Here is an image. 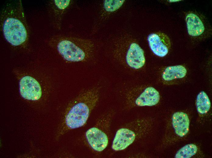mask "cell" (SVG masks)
<instances>
[{
  "label": "cell",
  "instance_id": "cell-1",
  "mask_svg": "<svg viewBox=\"0 0 212 158\" xmlns=\"http://www.w3.org/2000/svg\"><path fill=\"white\" fill-rule=\"evenodd\" d=\"M98 95V89L94 88L83 91L74 98L65 116V122L68 129L78 128L86 124L96 105Z\"/></svg>",
  "mask_w": 212,
  "mask_h": 158
},
{
  "label": "cell",
  "instance_id": "cell-2",
  "mask_svg": "<svg viewBox=\"0 0 212 158\" xmlns=\"http://www.w3.org/2000/svg\"><path fill=\"white\" fill-rule=\"evenodd\" d=\"M57 49L65 60L72 62H82L90 57L93 45L90 40L74 37L61 40L57 44Z\"/></svg>",
  "mask_w": 212,
  "mask_h": 158
},
{
  "label": "cell",
  "instance_id": "cell-3",
  "mask_svg": "<svg viewBox=\"0 0 212 158\" xmlns=\"http://www.w3.org/2000/svg\"><path fill=\"white\" fill-rule=\"evenodd\" d=\"M146 121L137 119L118 129L112 142V149L118 151L125 149L140 137L148 127Z\"/></svg>",
  "mask_w": 212,
  "mask_h": 158
},
{
  "label": "cell",
  "instance_id": "cell-4",
  "mask_svg": "<svg viewBox=\"0 0 212 158\" xmlns=\"http://www.w3.org/2000/svg\"><path fill=\"white\" fill-rule=\"evenodd\" d=\"M3 32L6 40L13 46L19 45L26 40L27 34L22 23L18 19L9 18L4 22Z\"/></svg>",
  "mask_w": 212,
  "mask_h": 158
},
{
  "label": "cell",
  "instance_id": "cell-5",
  "mask_svg": "<svg viewBox=\"0 0 212 158\" xmlns=\"http://www.w3.org/2000/svg\"><path fill=\"white\" fill-rule=\"evenodd\" d=\"M19 91L24 98L32 101L39 99L42 91L41 86L38 81L34 78L25 76L20 80Z\"/></svg>",
  "mask_w": 212,
  "mask_h": 158
},
{
  "label": "cell",
  "instance_id": "cell-6",
  "mask_svg": "<svg viewBox=\"0 0 212 158\" xmlns=\"http://www.w3.org/2000/svg\"><path fill=\"white\" fill-rule=\"evenodd\" d=\"M147 40L150 49L155 55L163 57L168 54L171 42L166 35L161 33H151L148 35Z\"/></svg>",
  "mask_w": 212,
  "mask_h": 158
},
{
  "label": "cell",
  "instance_id": "cell-7",
  "mask_svg": "<svg viewBox=\"0 0 212 158\" xmlns=\"http://www.w3.org/2000/svg\"><path fill=\"white\" fill-rule=\"evenodd\" d=\"M85 136L90 147L94 150L100 152L107 146L108 138L107 135L99 128L93 127L86 132Z\"/></svg>",
  "mask_w": 212,
  "mask_h": 158
},
{
  "label": "cell",
  "instance_id": "cell-8",
  "mask_svg": "<svg viewBox=\"0 0 212 158\" xmlns=\"http://www.w3.org/2000/svg\"><path fill=\"white\" fill-rule=\"evenodd\" d=\"M126 60L129 66L134 69L141 68L145 64L144 51L137 44L131 43L127 51Z\"/></svg>",
  "mask_w": 212,
  "mask_h": 158
},
{
  "label": "cell",
  "instance_id": "cell-9",
  "mask_svg": "<svg viewBox=\"0 0 212 158\" xmlns=\"http://www.w3.org/2000/svg\"><path fill=\"white\" fill-rule=\"evenodd\" d=\"M160 95L158 91L153 87L146 88L136 98L134 103L140 106H152L159 102Z\"/></svg>",
  "mask_w": 212,
  "mask_h": 158
},
{
  "label": "cell",
  "instance_id": "cell-10",
  "mask_svg": "<svg viewBox=\"0 0 212 158\" xmlns=\"http://www.w3.org/2000/svg\"><path fill=\"white\" fill-rule=\"evenodd\" d=\"M172 123L176 134L183 137L189 130V120L188 115L182 112L175 113L172 117Z\"/></svg>",
  "mask_w": 212,
  "mask_h": 158
},
{
  "label": "cell",
  "instance_id": "cell-11",
  "mask_svg": "<svg viewBox=\"0 0 212 158\" xmlns=\"http://www.w3.org/2000/svg\"><path fill=\"white\" fill-rule=\"evenodd\" d=\"M187 31L191 36H196L200 35L203 32L204 27L203 22L195 14L190 13L186 18Z\"/></svg>",
  "mask_w": 212,
  "mask_h": 158
},
{
  "label": "cell",
  "instance_id": "cell-12",
  "mask_svg": "<svg viewBox=\"0 0 212 158\" xmlns=\"http://www.w3.org/2000/svg\"><path fill=\"white\" fill-rule=\"evenodd\" d=\"M187 71L186 68L182 65L169 66L166 67L164 71L162 77L166 81L182 78L186 75Z\"/></svg>",
  "mask_w": 212,
  "mask_h": 158
},
{
  "label": "cell",
  "instance_id": "cell-13",
  "mask_svg": "<svg viewBox=\"0 0 212 158\" xmlns=\"http://www.w3.org/2000/svg\"><path fill=\"white\" fill-rule=\"evenodd\" d=\"M196 107L198 112L201 114L207 113L209 110L211 104L207 94L203 91L198 94L196 102Z\"/></svg>",
  "mask_w": 212,
  "mask_h": 158
},
{
  "label": "cell",
  "instance_id": "cell-14",
  "mask_svg": "<svg viewBox=\"0 0 212 158\" xmlns=\"http://www.w3.org/2000/svg\"><path fill=\"white\" fill-rule=\"evenodd\" d=\"M197 151L196 146L193 144H187L181 148L175 156L176 158H189L196 154Z\"/></svg>",
  "mask_w": 212,
  "mask_h": 158
},
{
  "label": "cell",
  "instance_id": "cell-15",
  "mask_svg": "<svg viewBox=\"0 0 212 158\" xmlns=\"http://www.w3.org/2000/svg\"><path fill=\"white\" fill-rule=\"evenodd\" d=\"M124 1V0H105L104 4V8L107 12H114L120 8Z\"/></svg>",
  "mask_w": 212,
  "mask_h": 158
},
{
  "label": "cell",
  "instance_id": "cell-16",
  "mask_svg": "<svg viewBox=\"0 0 212 158\" xmlns=\"http://www.w3.org/2000/svg\"><path fill=\"white\" fill-rule=\"evenodd\" d=\"M70 0H55L54 4L60 10H64L67 8L70 3Z\"/></svg>",
  "mask_w": 212,
  "mask_h": 158
}]
</instances>
